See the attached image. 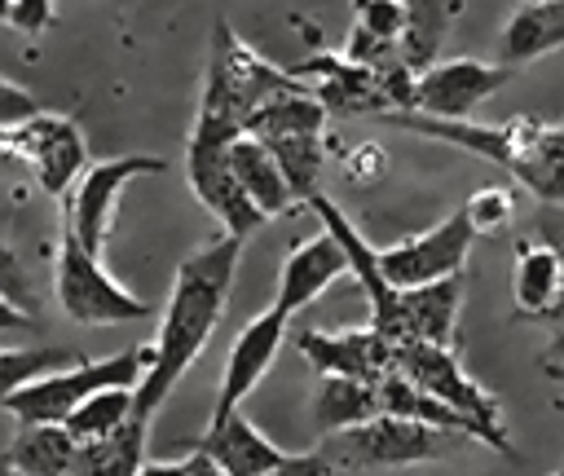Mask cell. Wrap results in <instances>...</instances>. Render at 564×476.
Segmentation results:
<instances>
[{
  "label": "cell",
  "mask_w": 564,
  "mask_h": 476,
  "mask_svg": "<svg viewBox=\"0 0 564 476\" xmlns=\"http://www.w3.org/2000/svg\"><path fill=\"white\" fill-rule=\"evenodd\" d=\"M463 212L471 216L476 234H498V229H507L516 220V190H507V185H480L463 203Z\"/></svg>",
  "instance_id": "obj_27"
},
{
  "label": "cell",
  "mask_w": 564,
  "mask_h": 476,
  "mask_svg": "<svg viewBox=\"0 0 564 476\" xmlns=\"http://www.w3.org/2000/svg\"><path fill=\"white\" fill-rule=\"evenodd\" d=\"M458 309H463V273L401 286L397 300V326L392 339H432V344H454L458 339Z\"/></svg>",
  "instance_id": "obj_16"
},
{
  "label": "cell",
  "mask_w": 564,
  "mask_h": 476,
  "mask_svg": "<svg viewBox=\"0 0 564 476\" xmlns=\"http://www.w3.org/2000/svg\"><path fill=\"white\" fill-rule=\"evenodd\" d=\"M542 322H551V326H564V282H560V295H555V304H551V313H546Z\"/></svg>",
  "instance_id": "obj_34"
},
{
  "label": "cell",
  "mask_w": 564,
  "mask_h": 476,
  "mask_svg": "<svg viewBox=\"0 0 564 476\" xmlns=\"http://www.w3.org/2000/svg\"><path fill=\"white\" fill-rule=\"evenodd\" d=\"M269 141V150L278 154V163L286 167L291 185L300 198H308L317 190V172L326 163V128H304V132H273V137H260Z\"/></svg>",
  "instance_id": "obj_23"
},
{
  "label": "cell",
  "mask_w": 564,
  "mask_h": 476,
  "mask_svg": "<svg viewBox=\"0 0 564 476\" xmlns=\"http://www.w3.org/2000/svg\"><path fill=\"white\" fill-rule=\"evenodd\" d=\"M564 282V251L542 242V238H520L516 242V264H511V295L520 317H546Z\"/></svg>",
  "instance_id": "obj_17"
},
{
  "label": "cell",
  "mask_w": 564,
  "mask_h": 476,
  "mask_svg": "<svg viewBox=\"0 0 564 476\" xmlns=\"http://www.w3.org/2000/svg\"><path fill=\"white\" fill-rule=\"evenodd\" d=\"M0 145L31 167V176L40 181L44 194H57V198L88 167V141H84L79 123L66 115H53V110H35L31 119L0 128Z\"/></svg>",
  "instance_id": "obj_8"
},
{
  "label": "cell",
  "mask_w": 564,
  "mask_h": 476,
  "mask_svg": "<svg viewBox=\"0 0 564 476\" xmlns=\"http://www.w3.org/2000/svg\"><path fill=\"white\" fill-rule=\"evenodd\" d=\"M242 242H247L242 234L220 229L176 264V278H172V291H167V304L159 317V335H154V366L137 383V419L154 423L167 392L181 383V375L207 348L212 331L225 317L234 273L242 260Z\"/></svg>",
  "instance_id": "obj_1"
},
{
  "label": "cell",
  "mask_w": 564,
  "mask_h": 476,
  "mask_svg": "<svg viewBox=\"0 0 564 476\" xmlns=\"http://www.w3.org/2000/svg\"><path fill=\"white\" fill-rule=\"evenodd\" d=\"M344 273H352L348 247L344 238L322 225L313 238H300L286 256H282V273H278V304L286 313H300L304 304H313L330 282H339Z\"/></svg>",
  "instance_id": "obj_15"
},
{
  "label": "cell",
  "mask_w": 564,
  "mask_h": 476,
  "mask_svg": "<svg viewBox=\"0 0 564 476\" xmlns=\"http://www.w3.org/2000/svg\"><path fill=\"white\" fill-rule=\"evenodd\" d=\"M445 26H449V4L445 0H410V22H405L401 44H397L401 62L414 66V71H427Z\"/></svg>",
  "instance_id": "obj_25"
},
{
  "label": "cell",
  "mask_w": 564,
  "mask_h": 476,
  "mask_svg": "<svg viewBox=\"0 0 564 476\" xmlns=\"http://www.w3.org/2000/svg\"><path fill=\"white\" fill-rule=\"evenodd\" d=\"M454 436L458 432H449V428H436V423L383 410V414H375L366 423L326 432L317 450L326 454L330 472L335 467H405V463L441 458L454 445Z\"/></svg>",
  "instance_id": "obj_6"
},
{
  "label": "cell",
  "mask_w": 564,
  "mask_h": 476,
  "mask_svg": "<svg viewBox=\"0 0 564 476\" xmlns=\"http://www.w3.org/2000/svg\"><path fill=\"white\" fill-rule=\"evenodd\" d=\"M529 234L564 251V203H542L538 216H533V229H529Z\"/></svg>",
  "instance_id": "obj_32"
},
{
  "label": "cell",
  "mask_w": 564,
  "mask_h": 476,
  "mask_svg": "<svg viewBox=\"0 0 564 476\" xmlns=\"http://www.w3.org/2000/svg\"><path fill=\"white\" fill-rule=\"evenodd\" d=\"M150 366H154V339L150 344H132V348H123L115 357H101V361H75L66 370L26 379V383L4 392V410L18 423H44V419L48 423H66V414L75 405H84L93 392H101V388H137Z\"/></svg>",
  "instance_id": "obj_3"
},
{
  "label": "cell",
  "mask_w": 564,
  "mask_h": 476,
  "mask_svg": "<svg viewBox=\"0 0 564 476\" xmlns=\"http://www.w3.org/2000/svg\"><path fill=\"white\" fill-rule=\"evenodd\" d=\"M397 370H405L414 383H423L427 392H436L449 410L463 414L471 441L480 445H494L498 454L516 458V445H511V432H507V419H502V405L494 392H485L458 361L454 344H432V339H401L397 344Z\"/></svg>",
  "instance_id": "obj_4"
},
{
  "label": "cell",
  "mask_w": 564,
  "mask_h": 476,
  "mask_svg": "<svg viewBox=\"0 0 564 476\" xmlns=\"http://www.w3.org/2000/svg\"><path fill=\"white\" fill-rule=\"evenodd\" d=\"M229 163H234L238 181L251 190V198H256L269 216H282V212H291L295 203H304V198L295 194L286 167H282L278 154L269 150V141H260L256 132L234 137V145H229Z\"/></svg>",
  "instance_id": "obj_21"
},
{
  "label": "cell",
  "mask_w": 564,
  "mask_h": 476,
  "mask_svg": "<svg viewBox=\"0 0 564 476\" xmlns=\"http://www.w3.org/2000/svg\"><path fill=\"white\" fill-rule=\"evenodd\" d=\"M542 375H546L551 383H564V361H542Z\"/></svg>",
  "instance_id": "obj_35"
},
{
  "label": "cell",
  "mask_w": 564,
  "mask_h": 476,
  "mask_svg": "<svg viewBox=\"0 0 564 476\" xmlns=\"http://www.w3.org/2000/svg\"><path fill=\"white\" fill-rule=\"evenodd\" d=\"M375 414H383L379 379H357V375H322L317 379V392H313V405H308L313 432L326 436V432L366 423Z\"/></svg>",
  "instance_id": "obj_20"
},
{
  "label": "cell",
  "mask_w": 564,
  "mask_h": 476,
  "mask_svg": "<svg viewBox=\"0 0 564 476\" xmlns=\"http://www.w3.org/2000/svg\"><path fill=\"white\" fill-rule=\"evenodd\" d=\"M295 348L317 375H357V379H383L397 370V344L370 322L357 331H295Z\"/></svg>",
  "instance_id": "obj_14"
},
{
  "label": "cell",
  "mask_w": 564,
  "mask_h": 476,
  "mask_svg": "<svg viewBox=\"0 0 564 476\" xmlns=\"http://www.w3.org/2000/svg\"><path fill=\"white\" fill-rule=\"evenodd\" d=\"M4 22L22 35H40L53 22V0H4Z\"/></svg>",
  "instance_id": "obj_29"
},
{
  "label": "cell",
  "mask_w": 564,
  "mask_h": 476,
  "mask_svg": "<svg viewBox=\"0 0 564 476\" xmlns=\"http://www.w3.org/2000/svg\"><path fill=\"white\" fill-rule=\"evenodd\" d=\"M203 450H212V458L220 463L225 476H260V472H330L326 454H286L282 445H273L242 410H234L220 423H207V432L198 436Z\"/></svg>",
  "instance_id": "obj_13"
},
{
  "label": "cell",
  "mask_w": 564,
  "mask_h": 476,
  "mask_svg": "<svg viewBox=\"0 0 564 476\" xmlns=\"http://www.w3.org/2000/svg\"><path fill=\"white\" fill-rule=\"evenodd\" d=\"M40 106H35V97L22 88V84H13V79H4L0 84V128H13V123H22V119H31Z\"/></svg>",
  "instance_id": "obj_31"
},
{
  "label": "cell",
  "mask_w": 564,
  "mask_h": 476,
  "mask_svg": "<svg viewBox=\"0 0 564 476\" xmlns=\"http://www.w3.org/2000/svg\"><path fill=\"white\" fill-rule=\"evenodd\" d=\"M291 88H300L295 71L273 66L247 40H238L229 22H216L207 71H203V93H198V110H194L189 132L207 137V141H234L251 128L256 110H264L273 97L291 93Z\"/></svg>",
  "instance_id": "obj_2"
},
{
  "label": "cell",
  "mask_w": 564,
  "mask_h": 476,
  "mask_svg": "<svg viewBox=\"0 0 564 476\" xmlns=\"http://www.w3.org/2000/svg\"><path fill=\"white\" fill-rule=\"evenodd\" d=\"M167 172L163 159L154 154H119V159H97L84 167L79 185L62 194V225H70L84 247L93 251H106V238L115 229V212H119V198L123 190L137 181V176H159Z\"/></svg>",
  "instance_id": "obj_7"
},
{
  "label": "cell",
  "mask_w": 564,
  "mask_h": 476,
  "mask_svg": "<svg viewBox=\"0 0 564 476\" xmlns=\"http://www.w3.org/2000/svg\"><path fill=\"white\" fill-rule=\"evenodd\" d=\"M542 361H564V326H555L551 344H546V357Z\"/></svg>",
  "instance_id": "obj_33"
},
{
  "label": "cell",
  "mask_w": 564,
  "mask_h": 476,
  "mask_svg": "<svg viewBox=\"0 0 564 476\" xmlns=\"http://www.w3.org/2000/svg\"><path fill=\"white\" fill-rule=\"evenodd\" d=\"M132 414H137V388H101L66 414V428L75 432V441H97L123 428Z\"/></svg>",
  "instance_id": "obj_24"
},
{
  "label": "cell",
  "mask_w": 564,
  "mask_h": 476,
  "mask_svg": "<svg viewBox=\"0 0 564 476\" xmlns=\"http://www.w3.org/2000/svg\"><path fill=\"white\" fill-rule=\"evenodd\" d=\"M53 286H57L62 313L79 326H119V322H141L150 313V304L141 295H132L101 264V251L84 247V238L70 225H62V238H57Z\"/></svg>",
  "instance_id": "obj_5"
},
{
  "label": "cell",
  "mask_w": 564,
  "mask_h": 476,
  "mask_svg": "<svg viewBox=\"0 0 564 476\" xmlns=\"http://www.w3.org/2000/svg\"><path fill=\"white\" fill-rule=\"evenodd\" d=\"M516 66L507 62H480V57H445L432 62L427 71H419L414 79V106L423 115H441V119H471L480 101H489Z\"/></svg>",
  "instance_id": "obj_11"
},
{
  "label": "cell",
  "mask_w": 564,
  "mask_h": 476,
  "mask_svg": "<svg viewBox=\"0 0 564 476\" xmlns=\"http://www.w3.org/2000/svg\"><path fill=\"white\" fill-rule=\"evenodd\" d=\"M229 145L234 141H207V137H185V176L194 198L220 220V229H234L242 238H251L269 212L251 198V190L238 181L234 163H229Z\"/></svg>",
  "instance_id": "obj_9"
},
{
  "label": "cell",
  "mask_w": 564,
  "mask_h": 476,
  "mask_svg": "<svg viewBox=\"0 0 564 476\" xmlns=\"http://www.w3.org/2000/svg\"><path fill=\"white\" fill-rule=\"evenodd\" d=\"M145 436H150V423L132 414L110 436L79 441L75 476H132V472H141L145 467Z\"/></svg>",
  "instance_id": "obj_22"
},
{
  "label": "cell",
  "mask_w": 564,
  "mask_h": 476,
  "mask_svg": "<svg viewBox=\"0 0 564 476\" xmlns=\"http://www.w3.org/2000/svg\"><path fill=\"white\" fill-rule=\"evenodd\" d=\"M344 159H348V163H344V172H348L352 181H361V185H370V181H379V176L388 172V154H383V145H375V141L352 145Z\"/></svg>",
  "instance_id": "obj_30"
},
{
  "label": "cell",
  "mask_w": 564,
  "mask_h": 476,
  "mask_svg": "<svg viewBox=\"0 0 564 476\" xmlns=\"http://www.w3.org/2000/svg\"><path fill=\"white\" fill-rule=\"evenodd\" d=\"M286 322H291V313L273 300L260 317H251V322L234 335L229 357H225V370H220V392H216V405H212V423H220V419H229L234 410H242V401L260 388L264 370H269L273 357L282 353Z\"/></svg>",
  "instance_id": "obj_12"
},
{
  "label": "cell",
  "mask_w": 564,
  "mask_h": 476,
  "mask_svg": "<svg viewBox=\"0 0 564 476\" xmlns=\"http://www.w3.org/2000/svg\"><path fill=\"white\" fill-rule=\"evenodd\" d=\"M564 44V0H520L498 35V62L529 66Z\"/></svg>",
  "instance_id": "obj_19"
},
{
  "label": "cell",
  "mask_w": 564,
  "mask_h": 476,
  "mask_svg": "<svg viewBox=\"0 0 564 476\" xmlns=\"http://www.w3.org/2000/svg\"><path fill=\"white\" fill-rule=\"evenodd\" d=\"M352 22L388 44H401V31L410 22V0H352Z\"/></svg>",
  "instance_id": "obj_28"
},
{
  "label": "cell",
  "mask_w": 564,
  "mask_h": 476,
  "mask_svg": "<svg viewBox=\"0 0 564 476\" xmlns=\"http://www.w3.org/2000/svg\"><path fill=\"white\" fill-rule=\"evenodd\" d=\"M79 441L66 423H18V436L9 441L4 472L9 476H75Z\"/></svg>",
  "instance_id": "obj_18"
},
{
  "label": "cell",
  "mask_w": 564,
  "mask_h": 476,
  "mask_svg": "<svg viewBox=\"0 0 564 476\" xmlns=\"http://www.w3.org/2000/svg\"><path fill=\"white\" fill-rule=\"evenodd\" d=\"M476 225L471 216L458 207L449 212L445 220H436L432 229L414 234V238H401L392 247H379V264L388 273L392 286H419V282H436V278H449V273H463L467 256H471V242H476Z\"/></svg>",
  "instance_id": "obj_10"
},
{
  "label": "cell",
  "mask_w": 564,
  "mask_h": 476,
  "mask_svg": "<svg viewBox=\"0 0 564 476\" xmlns=\"http://www.w3.org/2000/svg\"><path fill=\"white\" fill-rule=\"evenodd\" d=\"M79 353L75 348H62V344H40V348H4V361H0V379H4V392L26 383V379H40V375H53V370H66L75 366Z\"/></svg>",
  "instance_id": "obj_26"
}]
</instances>
